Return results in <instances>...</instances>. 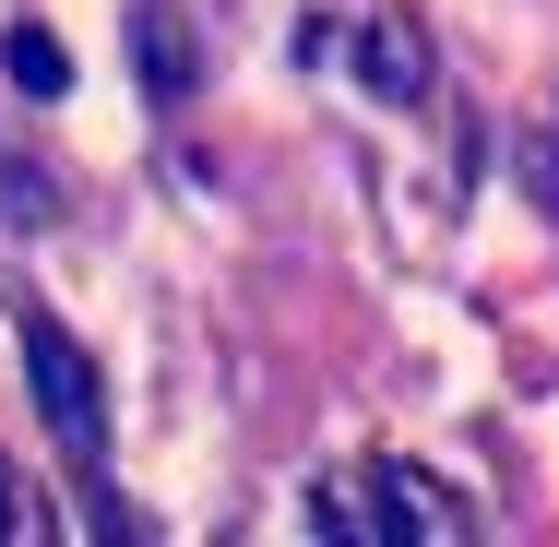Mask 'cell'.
Segmentation results:
<instances>
[{
    "label": "cell",
    "mask_w": 559,
    "mask_h": 547,
    "mask_svg": "<svg viewBox=\"0 0 559 547\" xmlns=\"http://www.w3.org/2000/svg\"><path fill=\"white\" fill-rule=\"evenodd\" d=\"M131 72H143V96H155V108H179V96L203 84V36H191V12H179V0H143V12H131Z\"/></svg>",
    "instance_id": "obj_4"
},
{
    "label": "cell",
    "mask_w": 559,
    "mask_h": 547,
    "mask_svg": "<svg viewBox=\"0 0 559 547\" xmlns=\"http://www.w3.org/2000/svg\"><path fill=\"white\" fill-rule=\"evenodd\" d=\"M0 72H12L24 96H72V48H60L48 24H12V36H0Z\"/></svg>",
    "instance_id": "obj_5"
},
{
    "label": "cell",
    "mask_w": 559,
    "mask_h": 547,
    "mask_svg": "<svg viewBox=\"0 0 559 547\" xmlns=\"http://www.w3.org/2000/svg\"><path fill=\"white\" fill-rule=\"evenodd\" d=\"M36 536V500H24V476H12V452H0V547Z\"/></svg>",
    "instance_id": "obj_8"
},
{
    "label": "cell",
    "mask_w": 559,
    "mask_h": 547,
    "mask_svg": "<svg viewBox=\"0 0 559 547\" xmlns=\"http://www.w3.org/2000/svg\"><path fill=\"white\" fill-rule=\"evenodd\" d=\"M310 536H334V547H464L476 536V512L452 500L441 476H417V464H357V476H334V488H310Z\"/></svg>",
    "instance_id": "obj_1"
},
{
    "label": "cell",
    "mask_w": 559,
    "mask_h": 547,
    "mask_svg": "<svg viewBox=\"0 0 559 547\" xmlns=\"http://www.w3.org/2000/svg\"><path fill=\"white\" fill-rule=\"evenodd\" d=\"M512 179H524V203H536V215H559V96L524 119V143H512Z\"/></svg>",
    "instance_id": "obj_6"
},
{
    "label": "cell",
    "mask_w": 559,
    "mask_h": 547,
    "mask_svg": "<svg viewBox=\"0 0 559 547\" xmlns=\"http://www.w3.org/2000/svg\"><path fill=\"white\" fill-rule=\"evenodd\" d=\"M0 203H12V226H48V179L12 167V143H0Z\"/></svg>",
    "instance_id": "obj_7"
},
{
    "label": "cell",
    "mask_w": 559,
    "mask_h": 547,
    "mask_svg": "<svg viewBox=\"0 0 559 547\" xmlns=\"http://www.w3.org/2000/svg\"><path fill=\"white\" fill-rule=\"evenodd\" d=\"M24 381H36V417H48V440L72 452V476L96 488V536H119V500H108V381H96V357L48 322L36 298H24Z\"/></svg>",
    "instance_id": "obj_2"
},
{
    "label": "cell",
    "mask_w": 559,
    "mask_h": 547,
    "mask_svg": "<svg viewBox=\"0 0 559 547\" xmlns=\"http://www.w3.org/2000/svg\"><path fill=\"white\" fill-rule=\"evenodd\" d=\"M357 84H369L381 108L441 96V48H429V24H417V12H369V24H357Z\"/></svg>",
    "instance_id": "obj_3"
}]
</instances>
